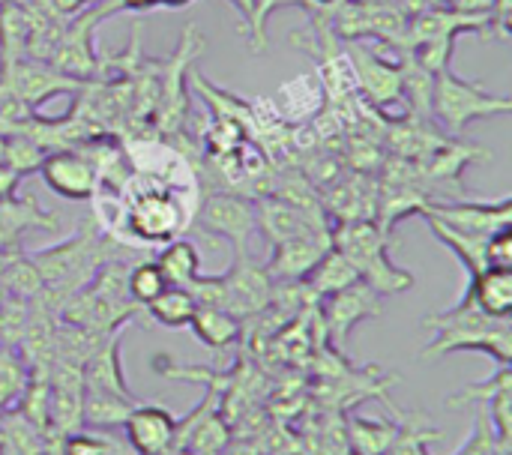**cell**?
<instances>
[{"instance_id":"6da1fadb","label":"cell","mask_w":512,"mask_h":455,"mask_svg":"<svg viewBox=\"0 0 512 455\" xmlns=\"http://www.w3.org/2000/svg\"><path fill=\"white\" fill-rule=\"evenodd\" d=\"M423 327L435 330V339L420 354L423 360H435L459 351H477V354H489L498 366L512 363L510 318H492L480 312L468 297H462L447 312L429 315Z\"/></svg>"},{"instance_id":"7a4b0ae2","label":"cell","mask_w":512,"mask_h":455,"mask_svg":"<svg viewBox=\"0 0 512 455\" xmlns=\"http://www.w3.org/2000/svg\"><path fill=\"white\" fill-rule=\"evenodd\" d=\"M333 249L342 252L360 273V282H366L378 297H396L408 294L417 279L402 270L390 255V234L381 231L372 219L357 222H339L330 231Z\"/></svg>"},{"instance_id":"3957f363","label":"cell","mask_w":512,"mask_h":455,"mask_svg":"<svg viewBox=\"0 0 512 455\" xmlns=\"http://www.w3.org/2000/svg\"><path fill=\"white\" fill-rule=\"evenodd\" d=\"M30 261L42 276L45 294L60 297L66 303L108 261L105 258V234L96 225H84L75 234H69L66 240H60L57 246L39 249Z\"/></svg>"},{"instance_id":"277c9868","label":"cell","mask_w":512,"mask_h":455,"mask_svg":"<svg viewBox=\"0 0 512 455\" xmlns=\"http://www.w3.org/2000/svg\"><path fill=\"white\" fill-rule=\"evenodd\" d=\"M123 192L129 195L123 225L138 243H168L189 225L186 204L165 180H147L144 186L126 180Z\"/></svg>"},{"instance_id":"5b68a950","label":"cell","mask_w":512,"mask_h":455,"mask_svg":"<svg viewBox=\"0 0 512 455\" xmlns=\"http://www.w3.org/2000/svg\"><path fill=\"white\" fill-rule=\"evenodd\" d=\"M510 111V96H501L474 81H465L450 66L435 75L432 120H438L447 129V135H462L471 123L486 120V117H504Z\"/></svg>"},{"instance_id":"8992f818","label":"cell","mask_w":512,"mask_h":455,"mask_svg":"<svg viewBox=\"0 0 512 455\" xmlns=\"http://www.w3.org/2000/svg\"><path fill=\"white\" fill-rule=\"evenodd\" d=\"M39 174L45 186L66 201H90L99 189V168L84 144L45 153Z\"/></svg>"},{"instance_id":"52a82bcc","label":"cell","mask_w":512,"mask_h":455,"mask_svg":"<svg viewBox=\"0 0 512 455\" xmlns=\"http://www.w3.org/2000/svg\"><path fill=\"white\" fill-rule=\"evenodd\" d=\"M111 12H120L114 0L108 3H99L96 9L90 12H81V18H75L69 27L60 30L54 48H51V57L48 63L57 66L60 72L72 75V78H87L96 72V54H93V30L102 18H108Z\"/></svg>"},{"instance_id":"ba28073f","label":"cell","mask_w":512,"mask_h":455,"mask_svg":"<svg viewBox=\"0 0 512 455\" xmlns=\"http://www.w3.org/2000/svg\"><path fill=\"white\" fill-rule=\"evenodd\" d=\"M348 60L354 72V87L363 90L366 102L372 108L384 111L396 102H405L402 96V63H393L381 51L369 45H348Z\"/></svg>"},{"instance_id":"9c48e42d","label":"cell","mask_w":512,"mask_h":455,"mask_svg":"<svg viewBox=\"0 0 512 455\" xmlns=\"http://www.w3.org/2000/svg\"><path fill=\"white\" fill-rule=\"evenodd\" d=\"M225 309L234 318H258L273 297V279L264 264L246 258V252H234L231 267L222 273Z\"/></svg>"},{"instance_id":"30bf717a","label":"cell","mask_w":512,"mask_h":455,"mask_svg":"<svg viewBox=\"0 0 512 455\" xmlns=\"http://www.w3.org/2000/svg\"><path fill=\"white\" fill-rule=\"evenodd\" d=\"M201 228L231 243L234 252H246V243L255 231V198H246L234 189L210 192L198 210Z\"/></svg>"},{"instance_id":"8fae6325","label":"cell","mask_w":512,"mask_h":455,"mask_svg":"<svg viewBox=\"0 0 512 455\" xmlns=\"http://www.w3.org/2000/svg\"><path fill=\"white\" fill-rule=\"evenodd\" d=\"M423 216L465 234H495L512 225V195L498 201H435Z\"/></svg>"},{"instance_id":"7c38bea8","label":"cell","mask_w":512,"mask_h":455,"mask_svg":"<svg viewBox=\"0 0 512 455\" xmlns=\"http://www.w3.org/2000/svg\"><path fill=\"white\" fill-rule=\"evenodd\" d=\"M0 78H6L33 111L39 105H45L48 99H54V96L84 90L81 78H72V75L60 72L57 66H51L45 60H36V57H21L9 69H0Z\"/></svg>"},{"instance_id":"4fadbf2b","label":"cell","mask_w":512,"mask_h":455,"mask_svg":"<svg viewBox=\"0 0 512 455\" xmlns=\"http://www.w3.org/2000/svg\"><path fill=\"white\" fill-rule=\"evenodd\" d=\"M324 300L327 303L321 309V324L333 345H342L357 330V324L381 315V297L366 282H354Z\"/></svg>"},{"instance_id":"5bb4252c","label":"cell","mask_w":512,"mask_h":455,"mask_svg":"<svg viewBox=\"0 0 512 455\" xmlns=\"http://www.w3.org/2000/svg\"><path fill=\"white\" fill-rule=\"evenodd\" d=\"M330 249H333L330 228H315L273 246V255L264 267L273 282H303Z\"/></svg>"},{"instance_id":"9a60e30c","label":"cell","mask_w":512,"mask_h":455,"mask_svg":"<svg viewBox=\"0 0 512 455\" xmlns=\"http://www.w3.org/2000/svg\"><path fill=\"white\" fill-rule=\"evenodd\" d=\"M120 432L138 455H165L177 447V417L159 405L138 402Z\"/></svg>"},{"instance_id":"2e32d148","label":"cell","mask_w":512,"mask_h":455,"mask_svg":"<svg viewBox=\"0 0 512 455\" xmlns=\"http://www.w3.org/2000/svg\"><path fill=\"white\" fill-rule=\"evenodd\" d=\"M57 216L42 210L36 198L0 195V255H18L24 234L57 228Z\"/></svg>"},{"instance_id":"e0dca14e","label":"cell","mask_w":512,"mask_h":455,"mask_svg":"<svg viewBox=\"0 0 512 455\" xmlns=\"http://www.w3.org/2000/svg\"><path fill=\"white\" fill-rule=\"evenodd\" d=\"M255 228L264 234L267 246L273 249L285 240L315 231L318 225H312L303 216V210H297L291 201H285L279 195H264V198H255Z\"/></svg>"},{"instance_id":"ac0fdd59","label":"cell","mask_w":512,"mask_h":455,"mask_svg":"<svg viewBox=\"0 0 512 455\" xmlns=\"http://www.w3.org/2000/svg\"><path fill=\"white\" fill-rule=\"evenodd\" d=\"M84 387L87 390H99V393H111V396H120V399L141 402L129 390L126 375H123V363H120V330L111 333L96 348V354L84 363Z\"/></svg>"},{"instance_id":"d6986e66","label":"cell","mask_w":512,"mask_h":455,"mask_svg":"<svg viewBox=\"0 0 512 455\" xmlns=\"http://www.w3.org/2000/svg\"><path fill=\"white\" fill-rule=\"evenodd\" d=\"M465 297L492 318L512 315V267H483L480 273L468 276Z\"/></svg>"},{"instance_id":"ffe728a7","label":"cell","mask_w":512,"mask_h":455,"mask_svg":"<svg viewBox=\"0 0 512 455\" xmlns=\"http://www.w3.org/2000/svg\"><path fill=\"white\" fill-rule=\"evenodd\" d=\"M195 339L210 348V351H225V348H234L240 339H243V324L240 318H234L228 309H219V306H198L192 321H189Z\"/></svg>"},{"instance_id":"44dd1931","label":"cell","mask_w":512,"mask_h":455,"mask_svg":"<svg viewBox=\"0 0 512 455\" xmlns=\"http://www.w3.org/2000/svg\"><path fill=\"white\" fill-rule=\"evenodd\" d=\"M156 264H159L162 276L168 279V285H174V288H189L201 276V252L192 240H183V237L162 243Z\"/></svg>"},{"instance_id":"7402d4cb","label":"cell","mask_w":512,"mask_h":455,"mask_svg":"<svg viewBox=\"0 0 512 455\" xmlns=\"http://www.w3.org/2000/svg\"><path fill=\"white\" fill-rule=\"evenodd\" d=\"M303 282H306V288H309V294L315 300H324V297H330V294H336V291L360 282V273H357V267L342 252L330 249Z\"/></svg>"},{"instance_id":"603a6c76","label":"cell","mask_w":512,"mask_h":455,"mask_svg":"<svg viewBox=\"0 0 512 455\" xmlns=\"http://www.w3.org/2000/svg\"><path fill=\"white\" fill-rule=\"evenodd\" d=\"M135 405L138 402H132V399H120V396H111V393H99V390H87L84 387L81 426L84 429H120Z\"/></svg>"},{"instance_id":"cb8c5ba5","label":"cell","mask_w":512,"mask_h":455,"mask_svg":"<svg viewBox=\"0 0 512 455\" xmlns=\"http://www.w3.org/2000/svg\"><path fill=\"white\" fill-rule=\"evenodd\" d=\"M144 309H147V318L156 321L159 327H165V330H186L198 306H195V300H192V294H189L186 288L168 285V288H165L156 300H150Z\"/></svg>"},{"instance_id":"d4e9b609","label":"cell","mask_w":512,"mask_h":455,"mask_svg":"<svg viewBox=\"0 0 512 455\" xmlns=\"http://www.w3.org/2000/svg\"><path fill=\"white\" fill-rule=\"evenodd\" d=\"M348 441L360 455H387L402 441V429L384 420L354 417L348 423Z\"/></svg>"},{"instance_id":"484cf974","label":"cell","mask_w":512,"mask_h":455,"mask_svg":"<svg viewBox=\"0 0 512 455\" xmlns=\"http://www.w3.org/2000/svg\"><path fill=\"white\" fill-rule=\"evenodd\" d=\"M30 381V369L15 348H0V414L12 411Z\"/></svg>"},{"instance_id":"4316f807","label":"cell","mask_w":512,"mask_h":455,"mask_svg":"<svg viewBox=\"0 0 512 455\" xmlns=\"http://www.w3.org/2000/svg\"><path fill=\"white\" fill-rule=\"evenodd\" d=\"M165 288H168V279L162 276L156 261H138L126 273V294L138 309H144L150 300H156Z\"/></svg>"},{"instance_id":"83f0119b","label":"cell","mask_w":512,"mask_h":455,"mask_svg":"<svg viewBox=\"0 0 512 455\" xmlns=\"http://www.w3.org/2000/svg\"><path fill=\"white\" fill-rule=\"evenodd\" d=\"M3 165H9L12 171H18L21 177L27 171H39L42 159H45V150L24 132H9V138L3 141V153H0Z\"/></svg>"},{"instance_id":"f1b7e54d","label":"cell","mask_w":512,"mask_h":455,"mask_svg":"<svg viewBox=\"0 0 512 455\" xmlns=\"http://www.w3.org/2000/svg\"><path fill=\"white\" fill-rule=\"evenodd\" d=\"M30 321V300L6 294L0 303V348H18Z\"/></svg>"},{"instance_id":"f546056e","label":"cell","mask_w":512,"mask_h":455,"mask_svg":"<svg viewBox=\"0 0 512 455\" xmlns=\"http://www.w3.org/2000/svg\"><path fill=\"white\" fill-rule=\"evenodd\" d=\"M504 390H512L510 366H498V372H495L492 378L477 381V384L459 390L447 405H450V408H459V405H468V402H492V399H495L498 393H504Z\"/></svg>"},{"instance_id":"4dcf8cb0","label":"cell","mask_w":512,"mask_h":455,"mask_svg":"<svg viewBox=\"0 0 512 455\" xmlns=\"http://www.w3.org/2000/svg\"><path fill=\"white\" fill-rule=\"evenodd\" d=\"M63 455H105L108 453V432L105 429H75L60 435Z\"/></svg>"},{"instance_id":"1f68e13d","label":"cell","mask_w":512,"mask_h":455,"mask_svg":"<svg viewBox=\"0 0 512 455\" xmlns=\"http://www.w3.org/2000/svg\"><path fill=\"white\" fill-rule=\"evenodd\" d=\"M192 444H195L198 453H219V450H225L228 447V429H225V423L219 417L201 420L198 432L192 435Z\"/></svg>"},{"instance_id":"d6a6232c","label":"cell","mask_w":512,"mask_h":455,"mask_svg":"<svg viewBox=\"0 0 512 455\" xmlns=\"http://www.w3.org/2000/svg\"><path fill=\"white\" fill-rule=\"evenodd\" d=\"M291 3H300V0H252V9H249V39H252V48L261 51L264 48V24H267V15L270 9H279V6H291Z\"/></svg>"},{"instance_id":"836d02e7","label":"cell","mask_w":512,"mask_h":455,"mask_svg":"<svg viewBox=\"0 0 512 455\" xmlns=\"http://www.w3.org/2000/svg\"><path fill=\"white\" fill-rule=\"evenodd\" d=\"M117 9H129V12H147V9H156L162 6V0H114Z\"/></svg>"},{"instance_id":"e575fe53","label":"cell","mask_w":512,"mask_h":455,"mask_svg":"<svg viewBox=\"0 0 512 455\" xmlns=\"http://www.w3.org/2000/svg\"><path fill=\"white\" fill-rule=\"evenodd\" d=\"M342 0H300V6L312 9V12H333Z\"/></svg>"},{"instance_id":"d590c367","label":"cell","mask_w":512,"mask_h":455,"mask_svg":"<svg viewBox=\"0 0 512 455\" xmlns=\"http://www.w3.org/2000/svg\"><path fill=\"white\" fill-rule=\"evenodd\" d=\"M240 12H243V18H249V9H252V0H231Z\"/></svg>"},{"instance_id":"8d00e7d4","label":"cell","mask_w":512,"mask_h":455,"mask_svg":"<svg viewBox=\"0 0 512 455\" xmlns=\"http://www.w3.org/2000/svg\"><path fill=\"white\" fill-rule=\"evenodd\" d=\"M192 0H162V6H171V9H183V6H189Z\"/></svg>"},{"instance_id":"74e56055","label":"cell","mask_w":512,"mask_h":455,"mask_svg":"<svg viewBox=\"0 0 512 455\" xmlns=\"http://www.w3.org/2000/svg\"><path fill=\"white\" fill-rule=\"evenodd\" d=\"M0 455H3V417H0Z\"/></svg>"}]
</instances>
